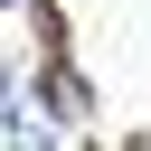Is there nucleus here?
I'll use <instances>...</instances> for the list:
<instances>
[{
    "label": "nucleus",
    "instance_id": "nucleus-1",
    "mask_svg": "<svg viewBox=\"0 0 151 151\" xmlns=\"http://www.w3.org/2000/svg\"><path fill=\"white\" fill-rule=\"evenodd\" d=\"M9 151H57V142H47V123H38L28 104H9Z\"/></svg>",
    "mask_w": 151,
    "mask_h": 151
},
{
    "label": "nucleus",
    "instance_id": "nucleus-2",
    "mask_svg": "<svg viewBox=\"0 0 151 151\" xmlns=\"http://www.w3.org/2000/svg\"><path fill=\"white\" fill-rule=\"evenodd\" d=\"M0 113H9V66H0Z\"/></svg>",
    "mask_w": 151,
    "mask_h": 151
}]
</instances>
